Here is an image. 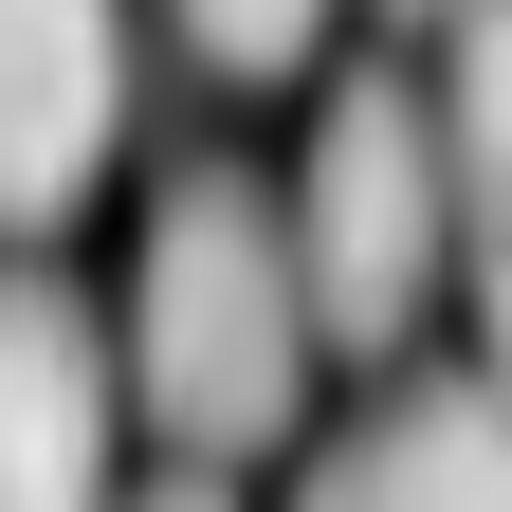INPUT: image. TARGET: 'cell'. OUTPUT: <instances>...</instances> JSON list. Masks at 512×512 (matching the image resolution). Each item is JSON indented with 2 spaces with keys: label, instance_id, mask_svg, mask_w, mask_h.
<instances>
[{
  "label": "cell",
  "instance_id": "5b68a950",
  "mask_svg": "<svg viewBox=\"0 0 512 512\" xmlns=\"http://www.w3.org/2000/svg\"><path fill=\"white\" fill-rule=\"evenodd\" d=\"M293 512H512V384H403L366 439H330L311 458Z\"/></svg>",
  "mask_w": 512,
  "mask_h": 512
},
{
  "label": "cell",
  "instance_id": "7a4b0ae2",
  "mask_svg": "<svg viewBox=\"0 0 512 512\" xmlns=\"http://www.w3.org/2000/svg\"><path fill=\"white\" fill-rule=\"evenodd\" d=\"M293 256H311L330 348H403L421 311H439V275H458V128H439L421 74H348L330 110H311Z\"/></svg>",
  "mask_w": 512,
  "mask_h": 512
},
{
  "label": "cell",
  "instance_id": "6da1fadb",
  "mask_svg": "<svg viewBox=\"0 0 512 512\" xmlns=\"http://www.w3.org/2000/svg\"><path fill=\"white\" fill-rule=\"evenodd\" d=\"M311 256H293V202L256 165H183L147 202V256H128V403H147L183 458H275L293 403H311Z\"/></svg>",
  "mask_w": 512,
  "mask_h": 512
},
{
  "label": "cell",
  "instance_id": "3957f363",
  "mask_svg": "<svg viewBox=\"0 0 512 512\" xmlns=\"http://www.w3.org/2000/svg\"><path fill=\"white\" fill-rule=\"evenodd\" d=\"M128 128V0H0V238L74 220Z\"/></svg>",
  "mask_w": 512,
  "mask_h": 512
},
{
  "label": "cell",
  "instance_id": "277c9868",
  "mask_svg": "<svg viewBox=\"0 0 512 512\" xmlns=\"http://www.w3.org/2000/svg\"><path fill=\"white\" fill-rule=\"evenodd\" d=\"M0 512H110V330L74 275H0Z\"/></svg>",
  "mask_w": 512,
  "mask_h": 512
},
{
  "label": "cell",
  "instance_id": "52a82bcc",
  "mask_svg": "<svg viewBox=\"0 0 512 512\" xmlns=\"http://www.w3.org/2000/svg\"><path fill=\"white\" fill-rule=\"evenodd\" d=\"M183 37H202V74H293L330 37V0H183Z\"/></svg>",
  "mask_w": 512,
  "mask_h": 512
},
{
  "label": "cell",
  "instance_id": "ba28073f",
  "mask_svg": "<svg viewBox=\"0 0 512 512\" xmlns=\"http://www.w3.org/2000/svg\"><path fill=\"white\" fill-rule=\"evenodd\" d=\"M128 512H220V476H165V494H128Z\"/></svg>",
  "mask_w": 512,
  "mask_h": 512
},
{
  "label": "cell",
  "instance_id": "9c48e42d",
  "mask_svg": "<svg viewBox=\"0 0 512 512\" xmlns=\"http://www.w3.org/2000/svg\"><path fill=\"white\" fill-rule=\"evenodd\" d=\"M403 19H476V0H403Z\"/></svg>",
  "mask_w": 512,
  "mask_h": 512
},
{
  "label": "cell",
  "instance_id": "8992f818",
  "mask_svg": "<svg viewBox=\"0 0 512 512\" xmlns=\"http://www.w3.org/2000/svg\"><path fill=\"white\" fill-rule=\"evenodd\" d=\"M439 128H458V293H476V348H494V384H512V0L458 19Z\"/></svg>",
  "mask_w": 512,
  "mask_h": 512
}]
</instances>
